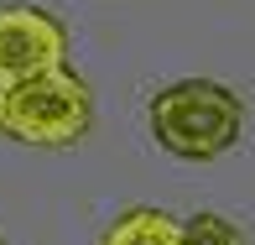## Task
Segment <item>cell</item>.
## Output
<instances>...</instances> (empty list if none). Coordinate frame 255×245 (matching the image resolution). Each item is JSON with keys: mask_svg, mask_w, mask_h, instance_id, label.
<instances>
[{"mask_svg": "<svg viewBox=\"0 0 255 245\" xmlns=\"http://www.w3.org/2000/svg\"><path fill=\"white\" fill-rule=\"evenodd\" d=\"M151 136L182 162H208L245 136V99L214 78H177L151 99Z\"/></svg>", "mask_w": 255, "mask_h": 245, "instance_id": "1", "label": "cell"}, {"mask_svg": "<svg viewBox=\"0 0 255 245\" xmlns=\"http://www.w3.org/2000/svg\"><path fill=\"white\" fill-rule=\"evenodd\" d=\"M0 245H5V240H0Z\"/></svg>", "mask_w": 255, "mask_h": 245, "instance_id": "6", "label": "cell"}, {"mask_svg": "<svg viewBox=\"0 0 255 245\" xmlns=\"http://www.w3.org/2000/svg\"><path fill=\"white\" fill-rule=\"evenodd\" d=\"M89 125H94V99L68 63L0 89V131L26 146H73Z\"/></svg>", "mask_w": 255, "mask_h": 245, "instance_id": "2", "label": "cell"}, {"mask_svg": "<svg viewBox=\"0 0 255 245\" xmlns=\"http://www.w3.org/2000/svg\"><path fill=\"white\" fill-rule=\"evenodd\" d=\"M177 240V219L161 209H130L110 225V235L99 245H172Z\"/></svg>", "mask_w": 255, "mask_h": 245, "instance_id": "4", "label": "cell"}, {"mask_svg": "<svg viewBox=\"0 0 255 245\" xmlns=\"http://www.w3.org/2000/svg\"><path fill=\"white\" fill-rule=\"evenodd\" d=\"M68 57V31L37 5H0V89L57 68Z\"/></svg>", "mask_w": 255, "mask_h": 245, "instance_id": "3", "label": "cell"}, {"mask_svg": "<svg viewBox=\"0 0 255 245\" xmlns=\"http://www.w3.org/2000/svg\"><path fill=\"white\" fill-rule=\"evenodd\" d=\"M172 245H245V235L224 214H193V219H177V240Z\"/></svg>", "mask_w": 255, "mask_h": 245, "instance_id": "5", "label": "cell"}]
</instances>
